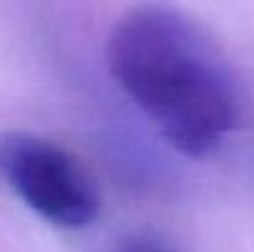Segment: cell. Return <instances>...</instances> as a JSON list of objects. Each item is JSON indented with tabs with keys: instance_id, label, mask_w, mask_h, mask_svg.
<instances>
[{
	"instance_id": "cell-2",
	"label": "cell",
	"mask_w": 254,
	"mask_h": 252,
	"mask_svg": "<svg viewBox=\"0 0 254 252\" xmlns=\"http://www.w3.org/2000/svg\"><path fill=\"white\" fill-rule=\"evenodd\" d=\"M0 175L42 220L84 228L99 215V190L86 168L62 146L35 134L0 136Z\"/></svg>"
},
{
	"instance_id": "cell-3",
	"label": "cell",
	"mask_w": 254,
	"mask_h": 252,
	"mask_svg": "<svg viewBox=\"0 0 254 252\" xmlns=\"http://www.w3.org/2000/svg\"><path fill=\"white\" fill-rule=\"evenodd\" d=\"M119 252H175L170 245L161 243V240H153V238H141V240H131L126 243Z\"/></svg>"
},
{
	"instance_id": "cell-1",
	"label": "cell",
	"mask_w": 254,
	"mask_h": 252,
	"mask_svg": "<svg viewBox=\"0 0 254 252\" xmlns=\"http://www.w3.org/2000/svg\"><path fill=\"white\" fill-rule=\"evenodd\" d=\"M111 77L185 156L212 154L237 121L232 72L212 37L185 12L141 5L106 42Z\"/></svg>"
}]
</instances>
